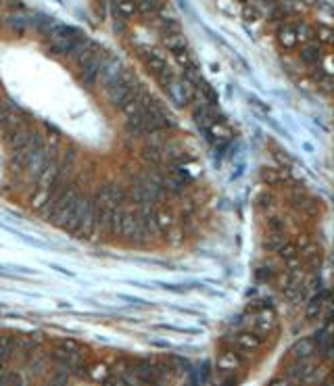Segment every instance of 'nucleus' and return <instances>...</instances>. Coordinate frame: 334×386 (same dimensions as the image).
Instances as JSON below:
<instances>
[{
	"label": "nucleus",
	"instance_id": "nucleus-22",
	"mask_svg": "<svg viewBox=\"0 0 334 386\" xmlns=\"http://www.w3.org/2000/svg\"><path fill=\"white\" fill-rule=\"evenodd\" d=\"M107 376H109V367H107V365L96 363V365L90 367V378H92V380H94L96 384H103Z\"/></svg>",
	"mask_w": 334,
	"mask_h": 386
},
{
	"label": "nucleus",
	"instance_id": "nucleus-18",
	"mask_svg": "<svg viewBox=\"0 0 334 386\" xmlns=\"http://www.w3.org/2000/svg\"><path fill=\"white\" fill-rule=\"evenodd\" d=\"M276 253L280 255V259H284V261H292V259H297V255H299V247L292 242H284Z\"/></svg>",
	"mask_w": 334,
	"mask_h": 386
},
{
	"label": "nucleus",
	"instance_id": "nucleus-12",
	"mask_svg": "<svg viewBox=\"0 0 334 386\" xmlns=\"http://www.w3.org/2000/svg\"><path fill=\"white\" fill-rule=\"evenodd\" d=\"M136 6H138V13H140L142 17L151 19V17H157L159 9L163 6V0H138Z\"/></svg>",
	"mask_w": 334,
	"mask_h": 386
},
{
	"label": "nucleus",
	"instance_id": "nucleus-21",
	"mask_svg": "<svg viewBox=\"0 0 334 386\" xmlns=\"http://www.w3.org/2000/svg\"><path fill=\"white\" fill-rule=\"evenodd\" d=\"M4 386H29V382L23 374L9 372V374H4Z\"/></svg>",
	"mask_w": 334,
	"mask_h": 386
},
{
	"label": "nucleus",
	"instance_id": "nucleus-5",
	"mask_svg": "<svg viewBox=\"0 0 334 386\" xmlns=\"http://www.w3.org/2000/svg\"><path fill=\"white\" fill-rule=\"evenodd\" d=\"M121 71H123V67H121L119 59H115V57H109V54H107V57H105V61H103V65H100L98 80L103 82L105 86H109V84H113V82H117V80H119Z\"/></svg>",
	"mask_w": 334,
	"mask_h": 386
},
{
	"label": "nucleus",
	"instance_id": "nucleus-6",
	"mask_svg": "<svg viewBox=\"0 0 334 386\" xmlns=\"http://www.w3.org/2000/svg\"><path fill=\"white\" fill-rule=\"evenodd\" d=\"M299 59H301L303 65H309V67L320 65V59H322V46L317 44V42L303 44V46H301V52H299Z\"/></svg>",
	"mask_w": 334,
	"mask_h": 386
},
{
	"label": "nucleus",
	"instance_id": "nucleus-13",
	"mask_svg": "<svg viewBox=\"0 0 334 386\" xmlns=\"http://www.w3.org/2000/svg\"><path fill=\"white\" fill-rule=\"evenodd\" d=\"M217 365L222 369H234L240 365V353L236 351H223L220 357H217Z\"/></svg>",
	"mask_w": 334,
	"mask_h": 386
},
{
	"label": "nucleus",
	"instance_id": "nucleus-7",
	"mask_svg": "<svg viewBox=\"0 0 334 386\" xmlns=\"http://www.w3.org/2000/svg\"><path fill=\"white\" fill-rule=\"evenodd\" d=\"M259 344H261V338L257 334H253V332H245V334L234 336L236 351L238 353H245V355H246V353H251V351H257Z\"/></svg>",
	"mask_w": 334,
	"mask_h": 386
},
{
	"label": "nucleus",
	"instance_id": "nucleus-16",
	"mask_svg": "<svg viewBox=\"0 0 334 386\" xmlns=\"http://www.w3.org/2000/svg\"><path fill=\"white\" fill-rule=\"evenodd\" d=\"M313 34L317 38L315 42L320 44V46H330L332 40H334V34H332V27L330 25H317V27H313Z\"/></svg>",
	"mask_w": 334,
	"mask_h": 386
},
{
	"label": "nucleus",
	"instance_id": "nucleus-10",
	"mask_svg": "<svg viewBox=\"0 0 334 386\" xmlns=\"http://www.w3.org/2000/svg\"><path fill=\"white\" fill-rule=\"evenodd\" d=\"M113 11L117 13L123 21H128V19H134L136 15H138L136 0H113Z\"/></svg>",
	"mask_w": 334,
	"mask_h": 386
},
{
	"label": "nucleus",
	"instance_id": "nucleus-26",
	"mask_svg": "<svg viewBox=\"0 0 334 386\" xmlns=\"http://www.w3.org/2000/svg\"><path fill=\"white\" fill-rule=\"evenodd\" d=\"M303 2H305L307 6H313V4H317V2H320V0H303Z\"/></svg>",
	"mask_w": 334,
	"mask_h": 386
},
{
	"label": "nucleus",
	"instance_id": "nucleus-8",
	"mask_svg": "<svg viewBox=\"0 0 334 386\" xmlns=\"http://www.w3.org/2000/svg\"><path fill=\"white\" fill-rule=\"evenodd\" d=\"M153 222H155V226H157L159 230L167 232L169 227H174V226H176L178 217H176V213H174L172 209H167V207H161V209H157V207H155V213H153Z\"/></svg>",
	"mask_w": 334,
	"mask_h": 386
},
{
	"label": "nucleus",
	"instance_id": "nucleus-24",
	"mask_svg": "<svg viewBox=\"0 0 334 386\" xmlns=\"http://www.w3.org/2000/svg\"><path fill=\"white\" fill-rule=\"evenodd\" d=\"M174 57H176V61H178V65H182L184 69H190V67L197 65V63H194V57L188 52V48L182 50V52H176Z\"/></svg>",
	"mask_w": 334,
	"mask_h": 386
},
{
	"label": "nucleus",
	"instance_id": "nucleus-27",
	"mask_svg": "<svg viewBox=\"0 0 334 386\" xmlns=\"http://www.w3.org/2000/svg\"><path fill=\"white\" fill-rule=\"evenodd\" d=\"M0 27H2V21H0Z\"/></svg>",
	"mask_w": 334,
	"mask_h": 386
},
{
	"label": "nucleus",
	"instance_id": "nucleus-23",
	"mask_svg": "<svg viewBox=\"0 0 334 386\" xmlns=\"http://www.w3.org/2000/svg\"><path fill=\"white\" fill-rule=\"evenodd\" d=\"M48 190H42V188H40V190H38L34 196H32V207L36 209V211H42L44 207H46V203H48Z\"/></svg>",
	"mask_w": 334,
	"mask_h": 386
},
{
	"label": "nucleus",
	"instance_id": "nucleus-15",
	"mask_svg": "<svg viewBox=\"0 0 334 386\" xmlns=\"http://www.w3.org/2000/svg\"><path fill=\"white\" fill-rule=\"evenodd\" d=\"M315 351V344H312V341H301L292 346V355L297 359H309Z\"/></svg>",
	"mask_w": 334,
	"mask_h": 386
},
{
	"label": "nucleus",
	"instance_id": "nucleus-4",
	"mask_svg": "<svg viewBox=\"0 0 334 386\" xmlns=\"http://www.w3.org/2000/svg\"><path fill=\"white\" fill-rule=\"evenodd\" d=\"M107 88V98H109V102H111V107H123L126 102H130L132 98H134V90L130 88V86H126L123 82H113V84H109V86H105Z\"/></svg>",
	"mask_w": 334,
	"mask_h": 386
},
{
	"label": "nucleus",
	"instance_id": "nucleus-20",
	"mask_svg": "<svg viewBox=\"0 0 334 386\" xmlns=\"http://www.w3.org/2000/svg\"><path fill=\"white\" fill-rule=\"evenodd\" d=\"M284 242H286V238H284L282 232H269L267 238H266V247H267V250H274V253H276Z\"/></svg>",
	"mask_w": 334,
	"mask_h": 386
},
{
	"label": "nucleus",
	"instance_id": "nucleus-17",
	"mask_svg": "<svg viewBox=\"0 0 334 386\" xmlns=\"http://www.w3.org/2000/svg\"><path fill=\"white\" fill-rule=\"evenodd\" d=\"M69 374L67 369H63V367H59L57 372H54L50 378H48V382H46V386H67L69 384Z\"/></svg>",
	"mask_w": 334,
	"mask_h": 386
},
{
	"label": "nucleus",
	"instance_id": "nucleus-9",
	"mask_svg": "<svg viewBox=\"0 0 334 386\" xmlns=\"http://www.w3.org/2000/svg\"><path fill=\"white\" fill-rule=\"evenodd\" d=\"M276 38H278V42H280L286 50H290V48H294V46H297L294 25H290V23H282V25L276 29Z\"/></svg>",
	"mask_w": 334,
	"mask_h": 386
},
{
	"label": "nucleus",
	"instance_id": "nucleus-19",
	"mask_svg": "<svg viewBox=\"0 0 334 386\" xmlns=\"http://www.w3.org/2000/svg\"><path fill=\"white\" fill-rule=\"evenodd\" d=\"M6 25H9L11 29H15V31H23V29H27L29 27V17L27 15H11L9 19H6Z\"/></svg>",
	"mask_w": 334,
	"mask_h": 386
},
{
	"label": "nucleus",
	"instance_id": "nucleus-11",
	"mask_svg": "<svg viewBox=\"0 0 334 386\" xmlns=\"http://www.w3.org/2000/svg\"><path fill=\"white\" fill-rule=\"evenodd\" d=\"M163 44H165V48L172 50L174 54L188 48V40L182 36V31H178V34H169V36H163Z\"/></svg>",
	"mask_w": 334,
	"mask_h": 386
},
{
	"label": "nucleus",
	"instance_id": "nucleus-2",
	"mask_svg": "<svg viewBox=\"0 0 334 386\" xmlns=\"http://www.w3.org/2000/svg\"><path fill=\"white\" fill-rule=\"evenodd\" d=\"M165 92L169 94V98H172L178 107H188L192 98H194V90L190 84H186L184 80H172L169 84L163 86Z\"/></svg>",
	"mask_w": 334,
	"mask_h": 386
},
{
	"label": "nucleus",
	"instance_id": "nucleus-14",
	"mask_svg": "<svg viewBox=\"0 0 334 386\" xmlns=\"http://www.w3.org/2000/svg\"><path fill=\"white\" fill-rule=\"evenodd\" d=\"M294 36H297V44H309L313 42V27L307 25V23H299V25H294Z\"/></svg>",
	"mask_w": 334,
	"mask_h": 386
},
{
	"label": "nucleus",
	"instance_id": "nucleus-1",
	"mask_svg": "<svg viewBox=\"0 0 334 386\" xmlns=\"http://www.w3.org/2000/svg\"><path fill=\"white\" fill-rule=\"evenodd\" d=\"M94 201H96L98 207L115 209V207H123V203L128 201V196H126V192H123L119 186L107 184V186H103V188H98Z\"/></svg>",
	"mask_w": 334,
	"mask_h": 386
},
{
	"label": "nucleus",
	"instance_id": "nucleus-25",
	"mask_svg": "<svg viewBox=\"0 0 334 386\" xmlns=\"http://www.w3.org/2000/svg\"><path fill=\"white\" fill-rule=\"evenodd\" d=\"M269 386H292V382H289L286 378H274V380L269 382Z\"/></svg>",
	"mask_w": 334,
	"mask_h": 386
},
{
	"label": "nucleus",
	"instance_id": "nucleus-3",
	"mask_svg": "<svg viewBox=\"0 0 334 386\" xmlns=\"http://www.w3.org/2000/svg\"><path fill=\"white\" fill-rule=\"evenodd\" d=\"M105 57H107V52H100V50H98L88 63L80 65L82 71H80V75H77V77H80V84H82V86H86V88H92V86L98 82V71H100V65H103Z\"/></svg>",
	"mask_w": 334,
	"mask_h": 386
}]
</instances>
